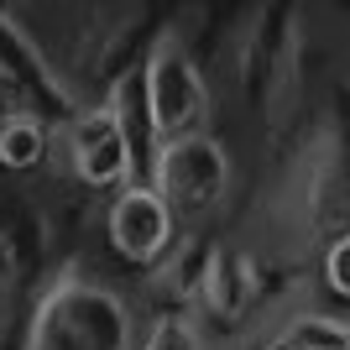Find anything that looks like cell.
<instances>
[{
    "mask_svg": "<svg viewBox=\"0 0 350 350\" xmlns=\"http://www.w3.org/2000/svg\"><path fill=\"white\" fill-rule=\"evenodd\" d=\"M278 335L288 340L293 350H350V319L308 308V314H293Z\"/></svg>",
    "mask_w": 350,
    "mask_h": 350,
    "instance_id": "obj_9",
    "label": "cell"
},
{
    "mask_svg": "<svg viewBox=\"0 0 350 350\" xmlns=\"http://www.w3.org/2000/svg\"><path fill=\"white\" fill-rule=\"evenodd\" d=\"M136 350H199V324H193V314L167 308V314H157V319L146 324V335H142Z\"/></svg>",
    "mask_w": 350,
    "mask_h": 350,
    "instance_id": "obj_10",
    "label": "cell"
},
{
    "mask_svg": "<svg viewBox=\"0 0 350 350\" xmlns=\"http://www.w3.org/2000/svg\"><path fill=\"white\" fill-rule=\"evenodd\" d=\"M68 173L84 189H131L136 183V146L116 105H84L63 131Z\"/></svg>",
    "mask_w": 350,
    "mask_h": 350,
    "instance_id": "obj_4",
    "label": "cell"
},
{
    "mask_svg": "<svg viewBox=\"0 0 350 350\" xmlns=\"http://www.w3.org/2000/svg\"><path fill=\"white\" fill-rule=\"evenodd\" d=\"M47 146H53V136H47V126L31 116V110L0 120V167H5V173H31V167H42Z\"/></svg>",
    "mask_w": 350,
    "mask_h": 350,
    "instance_id": "obj_8",
    "label": "cell"
},
{
    "mask_svg": "<svg viewBox=\"0 0 350 350\" xmlns=\"http://www.w3.org/2000/svg\"><path fill=\"white\" fill-rule=\"evenodd\" d=\"M105 235H110V246H116L120 262L131 267H157L178 241V215L167 209L152 183H131V189H120L105 209Z\"/></svg>",
    "mask_w": 350,
    "mask_h": 350,
    "instance_id": "obj_5",
    "label": "cell"
},
{
    "mask_svg": "<svg viewBox=\"0 0 350 350\" xmlns=\"http://www.w3.org/2000/svg\"><path fill=\"white\" fill-rule=\"evenodd\" d=\"M262 288H267V282H262L256 256H246V251H235V246H215V262H209L204 293H199V304H193V308H209L215 319L235 324V319H246L251 308H256Z\"/></svg>",
    "mask_w": 350,
    "mask_h": 350,
    "instance_id": "obj_6",
    "label": "cell"
},
{
    "mask_svg": "<svg viewBox=\"0 0 350 350\" xmlns=\"http://www.w3.org/2000/svg\"><path fill=\"white\" fill-rule=\"evenodd\" d=\"M215 246L219 241H209V235H183V241H173V251L157 262L152 282L173 298L178 314H183V304H199L204 278H209V262H215Z\"/></svg>",
    "mask_w": 350,
    "mask_h": 350,
    "instance_id": "obj_7",
    "label": "cell"
},
{
    "mask_svg": "<svg viewBox=\"0 0 350 350\" xmlns=\"http://www.w3.org/2000/svg\"><path fill=\"white\" fill-rule=\"evenodd\" d=\"M324 282H329V293H340L350 304V235L324 246Z\"/></svg>",
    "mask_w": 350,
    "mask_h": 350,
    "instance_id": "obj_11",
    "label": "cell"
},
{
    "mask_svg": "<svg viewBox=\"0 0 350 350\" xmlns=\"http://www.w3.org/2000/svg\"><path fill=\"white\" fill-rule=\"evenodd\" d=\"M230 152L225 142L215 136H183V142H167L157 146V157H152V189L167 199L178 219H199L209 209H219L230 199Z\"/></svg>",
    "mask_w": 350,
    "mask_h": 350,
    "instance_id": "obj_3",
    "label": "cell"
},
{
    "mask_svg": "<svg viewBox=\"0 0 350 350\" xmlns=\"http://www.w3.org/2000/svg\"><path fill=\"white\" fill-rule=\"evenodd\" d=\"M142 94H146V126L157 136V146L199 136L209 116V84L193 53L178 37H162L142 63Z\"/></svg>",
    "mask_w": 350,
    "mask_h": 350,
    "instance_id": "obj_2",
    "label": "cell"
},
{
    "mask_svg": "<svg viewBox=\"0 0 350 350\" xmlns=\"http://www.w3.org/2000/svg\"><path fill=\"white\" fill-rule=\"evenodd\" d=\"M31 350H136L131 314L110 288L94 282H58L37 308Z\"/></svg>",
    "mask_w": 350,
    "mask_h": 350,
    "instance_id": "obj_1",
    "label": "cell"
}]
</instances>
